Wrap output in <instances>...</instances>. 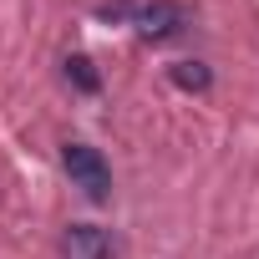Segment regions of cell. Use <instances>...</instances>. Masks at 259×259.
Wrapping results in <instances>:
<instances>
[{
	"mask_svg": "<svg viewBox=\"0 0 259 259\" xmlns=\"http://www.w3.org/2000/svg\"><path fill=\"white\" fill-rule=\"evenodd\" d=\"M61 254L66 259H112L117 254V239L107 229H97V224H71L61 234Z\"/></svg>",
	"mask_w": 259,
	"mask_h": 259,
	"instance_id": "obj_3",
	"label": "cell"
},
{
	"mask_svg": "<svg viewBox=\"0 0 259 259\" xmlns=\"http://www.w3.org/2000/svg\"><path fill=\"white\" fill-rule=\"evenodd\" d=\"M133 26H138L143 41H173V36H183L193 26V11L183 0H153V6H143L133 16Z\"/></svg>",
	"mask_w": 259,
	"mask_h": 259,
	"instance_id": "obj_2",
	"label": "cell"
},
{
	"mask_svg": "<svg viewBox=\"0 0 259 259\" xmlns=\"http://www.w3.org/2000/svg\"><path fill=\"white\" fill-rule=\"evenodd\" d=\"M168 76H173L178 92H208V87H213V71H208L203 61H173Z\"/></svg>",
	"mask_w": 259,
	"mask_h": 259,
	"instance_id": "obj_4",
	"label": "cell"
},
{
	"mask_svg": "<svg viewBox=\"0 0 259 259\" xmlns=\"http://www.w3.org/2000/svg\"><path fill=\"white\" fill-rule=\"evenodd\" d=\"M61 163H66L71 183H76L92 203H107V198H112V168H107V158H102L97 148H87V143H66V148H61Z\"/></svg>",
	"mask_w": 259,
	"mask_h": 259,
	"instance_id": "obj_1",
	"label": "cell"
},
{
	"mask_svg": "<svg viewBox=\"0 0 259 259\" xmlns=\"http://www.w3.org/2000/svg\"><path fill=\"white\" fill-rule=\"evenodd\" d=\"M61 71H66V81H71L76 92H87V97H97V92H102V76H97L92 56H66V61H61Z\"/></svg>",
	"mask_w": 259,
	"mask_h": 259,
	"instance_id": "obj_5",
	"label": "cell"
}]
</instances>
